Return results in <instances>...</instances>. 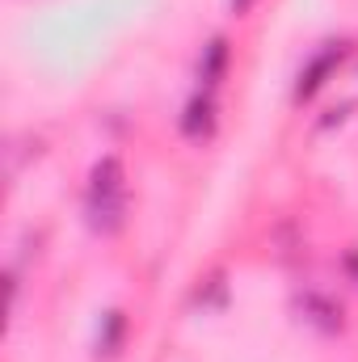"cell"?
<instances>
[{
	"label": "cell",
	"mask_w": 358,
	"mask_h": 362,
	"mask_svg": "<svg viewBox=\"0 0 358 362\" xmlns=\"http://www.w3.org/2000/svg\"><path fill=\"white\" fill-rule=\"evenodd\" d=\"M89 223L97 232H114L122 223V165L114 156L97 160L89 185Z\"/></svg>",
	"instance_id": "1"
},
{
	"label": "cell",
	"mask_w": 358,
	"mask_h": 362,
	"mask_svg": "<svg viewBox=\"0 0 358 362\" xmlns=\"http://www.w3.org/2000/svg\"><path fill=\"white\" fill-rule=\"evenodd\" d=\"M342 51H346L342 42H337V47H325V51H321V55H316V59H312V64H308L304 72H299V85H295V97H299V101H304V97H312V93L325 85V76H329V72L337 68Z\"/></svg>",
	"instance_id": "2"
},
{
	"label": "cell",
	"mask_w": 358,
	"mask_h": 362,
	"mask_svg": "<svg viewBox=\"0 0 358 362\" xmlns=\"http://www.w3.org/2000/svg\"><path fill=\"white\" fill-rule=\"evenodd\" d=\"M228 38H211L207 47H202V59H198V76H202V89H215L219 81H224V72H228Z\"/></svg>",
	"instance_id": "3"
},
{
	"label": "cell",
	"mask_w": 358,
	"mask_h": 362,
	"mask_svg": "<svg viewBox=\"0 0 358 362\" xmlns=\"http://www.w3.org/2000/svg\"><path fill=\"white\" fill-rule=\"evenodd\" d=\"M181 131H185L190 139H207V135L215 131V105H211V97H207V93H202V97H194V101L185 105Z\"/></svg>",
	"instance_id": "4"
},
{
	"label": "cell",
	"mask_w": 358,
	"mask_h": 362,
	"mask_svg": "<svg viewBox=\"0 0 358 362\" xmlns=\"http://www.w3.org/2000/svg\"><path fill=\"white\" fill-rule=\"evenodd\" d=\"M299 308H304V316H308L316 329H325V333H337V329H342V308L329 303L325 295H304Z\"/></svg>",
	"instance_id": "5"
},
{
	"label": "cell",
	"mask_w": 358,
	"mask_h": 362,
	"mask_svg": "<svg viewBox=\"0 0 358 362\" xmlns=\"http://www.w3.org/2000/svg\"><path fill=\"white\" fill-rule=\"evenodd\" d=\"M122 333H127V316L122 312H110L105 316V329H101V354H118Z\"/></svg>",
	"instance_id": "6"
},
{
	"label": "cell",
	"mask_w": 358,
	"mask_h": 362,
	"mask_svg": "<svg viewBox=\"0 0 358 362\" xmlns=\"http://www.w3.org/2000/svg\"><path fill=\"white\" fill-rule=\"evenodd\" d=\"M346 270H350V278H354V282H358V249H354V253H350V257H346Z\"/></svg>",
	"instance_id": "7"
},
{
	"label": "cell",
	"mask_w": 358,
	"mask_h": 362,
	"mask_svg": "<svg viewBox=\"0 0 358 362\" xmlns=\"http://www.w3.org/2000/svg\"><path fill=\"white\" fill-rule=\"evenodd\" d=\"M249 4H253V0H236V13H245V8H249Z\"/></svg>",
	"instance_id": "8"
}]
</instances>
